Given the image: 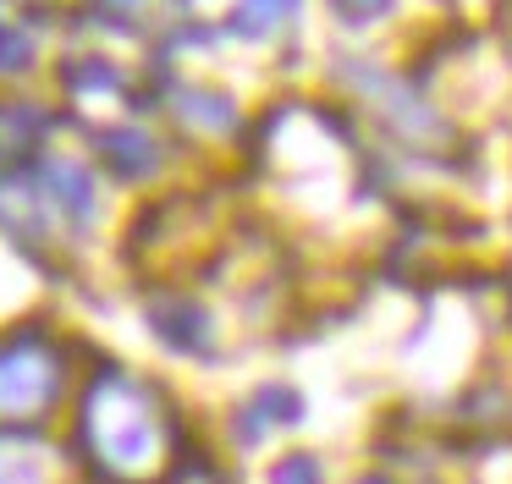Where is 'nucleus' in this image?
<instances>
[{
  "mask_svg": "<svg viewBox=\"0 0 512 484\" xmlns=\"http://www.w3.org/2000/svg\"><path fill=\"white\" fill-rule=\"evenodd\" d=\"M61 363L45 341H12L0 347V418L6 424H28L56 402Z\"/></svg>",
  "mask_w": 512,
  "mask_h": 484,
  "instance_id": "f03ea898",
  "label": "nucleus"
},
{
  "mask_svg": "<svg viewBox=\"0 0 512 484\" xmlns=\"http://www.w3.org/2000/svg\"><path fill=\"white\" fill-rule=\"evenodd\" d=\"M83 446L111 479H149L166 462V407L133 374H105L83 402Z\"/></svg>",
  "mask_w": 512,
  "mask_h": 484,
  "instance_id": "f257e3e1",
  "label": "nucleus"
},
{
  "mask_svg": "<svg viewBox=\"0 0 512 484\" xmlns=\"http://www.w3.org/2000/svg\"><path fill=\"white\" fill-rule=\"evenodd\" d=\"M100 149H105V160H111L122 176H138V171L155 165V143H149L144 132H105Z\"/></svg>",
  "mask_w": 512,
  "mask_h": 484,
  "instance_id": "20e7f679",
  "label": "nucleus"
},
{
  "mask_svg": "<svg viewBox=\"0 0 512 484\" xmlns=\"http://www.w3.org/2000/svg\"><path fill=\"white\" fill-rule=\"evenodd\" d=\"M177 110L188 121H210V127H226V121H232V105H226V99H204V94L177 99Z\"/></svg>",
  "mask_w": 512,
  "mask_h": 484,
  "instance_id": "6e6552de",
  "label": "nucleus"
},
{
  "mask_svg": "<svg viewBox=\"0 0 512 484\" xmlns=\"http://www.w3.org/2000/svg\"><path fill=\"white\" fill-rule=\"evenodd\" d=\"M292 418H298V396H292V391L254 396V407H248V440H254L265 424H292Z\"/></svg>",
  "mask_w": 512,
  "mask_h": 484,
  "instance_id": "39448f33",
  "label": "nucleus"
},
{
  "mask_svg": "<svg viewBox=\"0 0 512 484\" xmlns=\"http://www.w3.org/2000/svg\"><path fill=\"white\" fill-rule=\"evenodd\" d=\"M270 484H320V462L314 457H281L276 468H270Z\"/></svg>",
  "mask_w": 512,
  "mask_h": 484,
  "instance_id": "1a4fd4ad",
  "label": "nucleus"
},
{
  "mask_svg": "<svg viewBox=\"0 0 512 484\" xmlns=\"http://www.w3.org/2000/svg\"><path fill=\"white\" fill-rule=\"evenodd\" d=\"M177 484H221V479H215V473H210V468H204V462H199V468H188V473H182Z\"/></svg>",
  "mask_w": 512,
  "mask_h": 484,
  "instance_id": "f8f14e48",
  "label": "nucleus"
},
{
  "mask_svg": "<svg viewBox=\"0 0 512 484\" xmlns=\"http://www.w3.org/2000/svg\"><path fill=\"white\" fill-rule=\"evenodd\" d=\"M0 66H6V72H23V66H28V39H23V33L0 28Z\"/></svg>",
  "mask_w": 512,
  "mask_h": 484,
  "instance_id": "9d476101",
  "label": "nucleus"
},
{
  "mask_svg": "<svg viewBox=\"0 0 512 484\" xmlns=\"http://www.w3.org/2000/svg\"><path fill=\"white\" fill-rule=\"evenodd\" d=\"M50 193H56L72 215H83V209H89V198H94V187L83 182L78 165H50Z\"/></svg>",
  "mask_w": 512,
  "mask_h": 484,
  "instance_id": "423d86ee",
  "label": "nucleus"
},
{
  "mask_svg": "<svg viewBox=\"0 0 512 484\" xmlns=\"http://www.w3.org/2000/svg\"><path fill=\"white\" fill-rule=\"evenodd\" d=\"M292 11V0H243V11H237V28L243 33H265L270 22H281Z\"/></svg>",
  "mask_w": 512,
  "mask_h": 484,
  "instance_id": "0eeeda50",
  "label": "nucleus"
},
{
  "mask_svg": "<svg viewBox=\"0 0 512 484\" xmlns=\"http://www.w3.org/2000/svg\"><path fill=\"white\" fill-rule=\"evenodd\" d=\"M347 17H375V11H386V0H342Z\"/></svg>",
  "mask_w": 512,
  "mask_h": 484,
  "instance_id": "9b49d317",
  "label": "nucleus"
},
{
  "mask_svg": "<svg viewBox=\"0 0 512 484\" xmlns=\"http://www.w3.org/2000/svg\"><path fill=\"white\" fill-rule=\"evenodd\" d=\"M50 457L39 440H0V484H45Z\"/></svg>",
  "mask_w": 512,
  "mask_h": 484,
  "instance_id": "7ed1b4c3",
  "label": "nucleus"
}]
</instances>
